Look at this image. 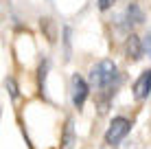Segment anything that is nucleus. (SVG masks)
Wrapping results in <instances>:
<instances>
[{
	"label": "nucleus",
	"mask_w": 151,
	"mask_h": 149,
	"mask_svg": "<svg viewBox=\"0 0 151 149\" xmlns=\"http://www.w3.org/2000/svg\"><path fill=\"white\" fill-rule=\"evenodd\" d=\"M118 79V68L112 59H101L96 66H92L90 70V86L96 90L110 88L114 81Z\"/></svg>",
	"instance_id": "obj_1"
},
{
	"label": "nucleus",
	"mask_w": 151,
	"mask_h": 149,
	"mask_svg": "<svg viewBox=\"0 0 151 149\" xmlns=\"http://www.w3.org/2000/svg\"><path fill=\"white\" fill-rule=\"evenodd\" d=\"M129 130H132V123L127 119H123V116L112 119L110 127H107V132H105V145H110V147L118 145V143L129 134Z\"/></svg>",
	"instance_id": "obj_2"
},
{
	"label": "nucleus",
	"mask_w": 151,
	"mask_h": 149,
	"mask_svg": "<svg viewBox=\"0 0 151 149\" xmlns=\"http://www.w3.org/2000/svg\"><path fill=\"white\" fill-rule=\"evenodd\" d=\"M88 90H90V86L86 83V79H83L81 75H75V77H72V103H75L77 110H81L83 103H86Z\"/></svg>",
	"instance_id": "obj_3"
},
{
	"label": "nucleus",
	"mask_w": 151,
	"mask_h": 149,
	"mask_svg": "<svg viewBox=\"0 0 151 149\" xmlns=\"http://www.w3.org/2000/svg\"><path fill=\"white\" fill-rule=\"evenodd\" d=\"M151 92V68L142 70V75L136 79V83H134V96L136 99H147Z\"/></svg>",
	"instance_id": "obj_4"
},
{
	"label": "nucleus",
	"mask_w": 151,
	"mask_h": 149,
	"mask_svg": "<svg viewBox=\"0 0 151 149\" xmlns=\"http://www.w3.org/2000/svg\"><path fill=\"white\" fill-rule=\"evenodd\" d=\"M127 55H129L134 61L140 59V57L145 55V44H142V40H140L138 35H134V33L127 37Z\"/></svg>",
	"instance_id": "obj_5"
},
{
	"label": "nucleus",
	"mask_w": 151,
	"mask_h": 149,
	"mask_svg": "<svg viewBox=\"0 0 151 149\" xmlns=\"http://www.w3.org/2000/svg\"><path fill=\"white\" fill-rule=\"evenodd\" d=\"M145 20V15H142V9L138 7V4H129L127 9H125V24L127 27H136V24H140Z\"/></svg>",
	"instance_id": "obj_6"
},
{
	"label": "nucleus",
	"mask_w": 151,
	"mask_h": 149,
	"mask_svg": "<svg viewBox=\"0 0 151 149\" xmlns=\"http://www.w3.org/2000/svg\"><path fill=\"white\" fill-rule=\"evenodd\" d=\"M75 145V123L72 119L66 121V127H64V138H61V149H72Z\"/></svg>",
	"instance_id": "obj_7"
},
{
	"label": "nucleus",
	"mask_w": 151,
	"mask_h": 149,
	"mask_svg": "<svg viewBox=\"0 0 151 149\" xmlns=\"http://www.w3.org/2000/svg\"><path fill=\"white\" fill-rule=\"evenodd\" d=\"M4 88L9 90V94H11L13 99H18V94H20V92H18V83H15L11 77H7V79H4Z\"/></svg>",
	"instance_id": "obj_8"
},
{
	"label": "nucleus",
	"mask_w": 151,
	"mask_h": 149,
	"mask_svg": "<svg viewBox=\"0 0 151 149\" xmlns=\"http://www.w3.org/2000/svg\"><path fill=\"white\" fill-rule=\"evenodd\" d=\"M46 70H48V64H42L40 66V88H42V92H44V86H46Z\"/></svg>",
	"instance_id": "obj_9"
},
{
	"label": "nucleus",
	"mask_w": 151,
	"mask_h": 149,
	"mask_svg": "<svg viewBox=\"0 0 151 149\" xmlns=\"http://www.w3.org/2000/svg\"><path fill=\"white\" fill-rule=\"evenodd\" d=\"M142 44H145V53L151 57V29L147 31V35H145V40H142Z\"/></svg>",
	"instance_id": "obj_10"
},
{
	"label": "nucleus",
	"mask_w": 151,
	"mask_h": 149,
	"mask_svg": "<svg viewBox=\"0 0 151 149\" xmlns=\"http://www.w3.org/2000/svg\"><path fill=\"white\" fill-rule=\"evenodd\" d=\"M114 2H116V0H99V9H103V11H105V9H110Z\"/></svg>",
	"instance_id": "obj_11"
},
{
	"label": "nucleus",
	"mask_w": 151,
	"mask_h": 149,
	"mask_svg": "<svg viewBox=\"0 0 151 149\" xmlns=\"http://www.w3.org/2000/svg\"><path fill=\"white\" fill-rule=\"evenodd\" d=\"M103 149H110V145H105V147H103Z\"/></svg>",
	"instance_id": "obj_12"
}]
</instances>
